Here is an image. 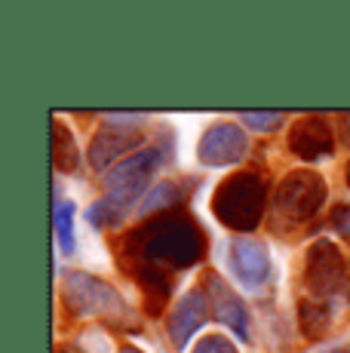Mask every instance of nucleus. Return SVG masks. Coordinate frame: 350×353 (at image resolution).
Here are the masks:
<instances>
[{
    "mask_svg": "<svg viewBox=\"0 0 350 353\" xmlns=\"http://www.w3.org/2000/svg\"><path fill=\"white\" fill-rule=\"evenodd\" d=\"M326 179L313 169H292L274 191V209L289 221H311L326 203Z\"/></svg>",
    "mask_w": 350,
    "mask_h": 353,
    "instance_id": "5",
    "label": "nucleus"
},
{
    "mask_svg": "<svg viewBox=\"0 0 350 353\" xmlns=\"http://www.w3.org/2000/svg\"><path fill=\"white\" fill-rule=\"evenodd\" d=\"M52 166H56L59 172H74V169L80 166L77 141H74L71 129L56 117H52Z\"/></svg>",
    "mask_w": 350,
    "mask_h": 353,
    "instance_id": "15",
    "label": "nucleus"
},
{
    "mask_svg": "<svg viewBox=\"0 0 350 353\" xmlns=\"http://www.w3.org/2000/svg\"><path fill=\"white\" fill-rule=\"evenodd\" d=\"M341 135H344V145H350V114L344 117V123H341Z\"/></svg>",
    "mask_w": 350,
    "mask_h": 353,
    "instance_id": "21",
    "label": "nucleus"
},
{
    "mask_svg": "<svg viewBox=\"0 0 350 353\" xmlns=\"http://www.w3.org/2000/svg\"><path fill=\"white\" fill-rule=\"evenodd\" d=\"M65 301L74 314L99 316V320H130V304L120 298V292L105 280L90 274H68L62 283Z\"/></svg>",
    "mask_w": 350,
    "mask_h": 353,
    "instance_id": "4",
    "label": "nucleus"
},
{
    "mask_svg": "<svg viewBox=\"0 0 350 353\" xmlns=\"http://www.w3.org/2000/svg\"><path fill=\"white\" fill-rule=\"evenodd\" d=\"M246 132L237 123H212L197 145V157L203 166H231L246 157Z\"/></svg>",
    "mask_w": 350,
    "mask_h": 353,
    "instance_id": "8",
    "label": "nucleus"
},
{
    "mask_svg": "<svg viewBox=\"0 0 350 353\" xmlns=\"http://www.w3.org/2000/svg\"><path fill=\"white\" fill-rule=\"evenodd\" d=\"M231 270L246 289H258L271 276V258H267L265 246L246 236H237L231 243Z\"/></svg>",
    "mask_w": 350,
    "mask_h": 353,
    "instance_id": "12",
    "label": "nucleus"
},
{
    "mask_svg": "<svg viewBox=\"0 0 350 353\" xmlns=\"http://www.w3.org/2000/svg\"><path fill=\"white\" fill-rule=\"evenodd\" d=\"M329 225H332V230L338 236H344V240L350 243V206H344V203H338V206L329 212Z\"/></svg>",
    "mask_w": 350,
    "mask_h": 353,
    "instance_id": "20",
    "label": "nucleus"
},
{
    "mask_svg": "<svg viewBox=\"0 0 350 353\" xmlns=\"http://www.w3.org/2000/svg\"><path fill=\"white\" fill-rule=\"evenodd\" d=\"M120 353H141V350H138V347H130V344H126V347L120 350Z\"/></svg>",
    "mask_w": 350,
    "mask_h": 353,
    "instance_id": "22",
    "label": "nucleus"
},
{
    "mask_svg": "<svg viewBox=\"0 0 350 353\" xmlns=\"http://www.w3.org/2000/svg\"><path fill=\"white\" fill-rule=\"evenodd\" d=\"M212 212L225 228L249 234L267 212V185L258 172H234L215 188Z\"/></svg>",
    "mask_w": 350,
    "mask_h": 353,
    "instance_id": "3",
    "label": "nucleus"
},
{
    "mask_svg": "<svg viewBox=\"0 0 350 353\" xmlns=\"http://www.w3.org/2000/svg\"><path fill=\"white\" fill-rule=\"evenodd\" d=\"M194 353H240L234 347V341H227L225 335H206L203 341H197Z\"/></svg>",
    "mask_w": 350,
    "mask_h": 353,
    "instance_id": "19",
    "label": "nucleus"
},
{
    "mask_svg": "<svg viewBox=\"0 0 350 353\" xmlns=\"http://www.w3.org/2000/svg\"><path fill=\"white\" fill-rule=\"evenodd\" d=\"M243 126L258 129V132H274L282 126V111H246Z\"/></svg>",
    "mask_w": 350,
    "mask_h": 353,
    "instance_id": "18",
    "label": "nucleus"
},
{
    "mask_svg": "<svg viewBox=\"0 0 350 353\" xmlns=\"http://www.w3.org/2000/svg\"><path fill=\"white\" fill-rule=\"evenodd\" d=\"M145 141V135L132 126H102L90 141V166L96 172H111V163H117L123 154H136ZM126 160V157H123Z\"/></svg>",
    "mask_w": 350,
    "mask_h": 353,
    "instance_id": "9",
    "label": "nucleus"
},
{
    "mask_svg": "<svg viewBox=\"0 0 350 353\" xmlns=\"http://www.w3.org/2000/svg\"><path fill=\"white\" fill-rule=\"evenodd\" d=\"M332 325V307L320 298H301L298 301V329L307 341H320Z\"/></svg>",
    "mask_w": 350,
    "mask_h": 353,
    "instance_id": "14",
    "label": "nucleus"
},
{
    "mask_svg": "<svg viewBox=\"0 0 350 353\" xmlns=\"http://www.w3.org/2000/svg\"><path fill=\"white\" fill-rule=\"evenodd\" d=\"M52 221H56V236L65 255L74 252V206L71 203H56L52 209Z\"/></svg>",
    "mask_w": 350,
    "mask_h": 353,
    "instance_id": "17",
    "label": "nucleus"
},
{
    "mask_svg": "<svg viewBox=\"0 0 350 353\" xmlns=\"http://www.w3.org/2000/svg\"><path fill=\"white\" fill-rule=\"evenodd\" d=\"M178 196H181L178 185L166 181V185L154 188V191L145 196V203L138 206V212H141V215H151V219H154V215H160V209H163V212H172V206L178 203Z\"/></svg>",
    "mask_w": 350,
    "mask_h": 353,
    "instance_id": "16",
    "label": "nucleus"
},
{
    "mask_svg": "<svg viewBox=\"0 0 350 353\" xmlns=\"http://www.w3.org/2000/svg\"><path fill=\"white\" fill-rule=\"evenodd\" d=\"M209 314L212 310H209V298H206V292L191 289L185 298H178V304L172 307L169 320H166V332H169L175 347L185 350L187 341L197 335V329H203L206 325Z\"/></svg>",
    "mask_w": 350,
    "mask_h": 353,
    "instance_id": "11",
    "label": "nucleus"
},
{
    "mask_svg": "<svg viewBox=\"0 0 350 353\" xmlns=\"http://www.w3.org/2000/svg\"><path fill=\"white\" fill-rule=\"evenodd\" d=\"M289 151L298 160L313 163L322 160L335 151V129L326 117L320 114H307V117H298L295 126L289 129Z\"/></svg>",
    "mask_w": 350,
    "mask_h": 353,
    "instance_id": "7",
    "label": "nucleus"
},
{
    "mask_svg": "<svg viewBox=\"0 0 350 353\" xmlns=\"http://www.w3.org/2000/svg\"><path fill=\"white\" fill-rule=\"evenodd\" d=\"M132 276L138 280L141 292H145V310L147 316H160L163 307L169 304V295H172V280L166 270L160 268H147V264H130Z\"/></svg>",
    "mask_w": 350,
    "mask_h": 353,
    "instance_id": "13",
    "label": "nucleus"
},
{
    "mask_svg": "<svg viewBox=\"0 0 350 353\" xmlns=\"http://www.w3.org/2000/svg\"><path fill=\"white\" fill-rule=\"evenodd\" d=\"M160 166V151L157 148H141L132 157L120 160L111 172L105 175L102 188L105 196L99 203H92L86 219L96 228H114L123 221V215L145 196V188L151 181V175Z\"/></svg>",
    "mask_w": 350,
    "mask_h": 353,
    "instance_id": "2",
    "label": "nucleus"
},
{
    "mask_svg": "<svg viewBox=\"0 0 350 353\" xmlns=\"http://www.w3.org/2000/svg\"><path fill=\"white\" fill-rule=\"evenodd\" d=\"M206 298H209V310L225 329H231L240 341H249V314L243 298L237 295L218 274L206 276Z\"/></svg>",
    "mask_w": 350,
    "mask_h": 353,
    "instance_id": "10",
    "label": "nucleus"
},
{
    "mask_svg": "<svg viewBox=\"0 0 350 353\" xmlns=\"http://www.w3.org/2000/svg\"><path fill=\"white\" fill-rule=\"evenodd\" d=\"M344 175H347V188H350V160H347V169H344Z\"/></svg>",
    "mask_w": 350,
    "mask_h": 353,
    "instance_id": "23",
    "label": "nucleus"
},
{
    "mask_svg": "<svg viewBox=\"0 0 350 353\" xmlns=\"http://www.w3.org/2000/svg\"><path fill=\"white\" fill-rule=\"evenodd\" d=\"M305 280L320 301H326L329 295H341L347 292V283H350V264L344 261L341 249L329 240H316L311 249H307V258H305Z\"/></svg>",
    "mask_w": 350,
    "mask_h": 353,
    "instance_id": "6",
    "label": "nucleus"
},
{
    "mask_svg": "<svg viewBox=\"0 0 350 353\" xmlns=\"http://www.w3.org/2000/svg\"><path fill=\"white\" fill-rule=\"evenodd\" d=\"M120 252H123L126 264L185 270L203 261L206 236L191 215H185L181 209H172V212H160L154 219H147L145 225L126 230L123 240H120Z\"/></svg>",
    "mask_w": 350,
    "mask_h": 353,
    "instance_id": "1",
    "label": "nucleus"
}]
</instances>
